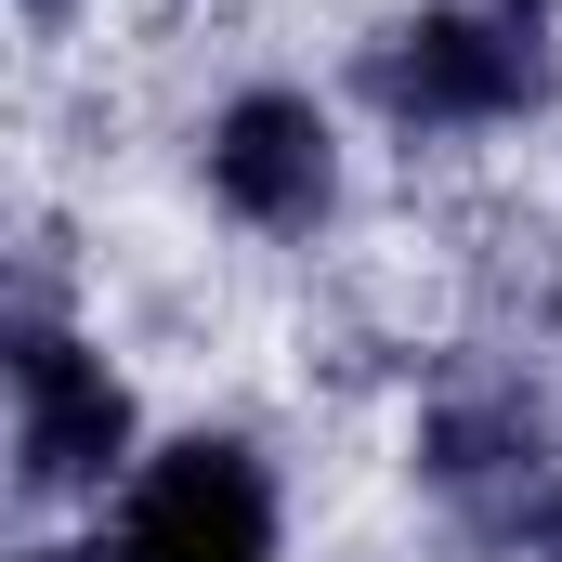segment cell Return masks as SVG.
Here are the masks:
<instances>
[{
    "label": "cell",
    "instance_id": "6da1fadb",
    "mask_svg": "<svg viewBox=\"0 0 562 562\" xmlns=\"http://www.w3.org/2000/svg\"><path fill=\"white\" fill-rule=\"evenodd\" d=\"M537 79H550L537 40L524 26H484V13H406V26L367 40V92L406 132H497V119L537 105Z\"/></svg>",
    "mask_w": 562,
    "mask_h": 562
},
{
    "label": "cell",
    "instance_id": "7a4b0ae2",
    "mask_svg": "<svg viewBox=\"0 0 562 562\" xmlns=\"http://www.w3.org/2000/svg\"><path fill=\"white\" fill-rule=\"evenodd\" d=\"M276 550V497L249 445H170L119 510V562H262Z\"/></svg>",
    "mask_w": 562,
    "mask_h": 562
},
{
    "label": "cell",
    "instance_id": "3957f363",
    "mask_svg": "<svg viewBox=\"0 0 562 562\" xmlns=\"http://www.w3.org/2000/svg\"><path fill=\"white\" fill-rule=\"evenodd\" d=\"M210 196L262 236H314L327 196H340V157H327V119L301 92H236L210 119Z\"/></svg>",
    "mask_w": 562,
    "mask_h": 562
},
{
    "label": "cell",
    "instance_id": "277c9868",
    "mask_svg": "<svg viewBox=\"0 0 562 562\" xmlns=\"http://www.w3.org/2000/svg\"><path fill=\"white\" fill-rule=\"evenodd\" d=\"M13 393H26L13 458H26V484H40V497H79V484H105V471H119V445H132V393H119L79 340L13 327Z\"/></svg>",
    "mask_w": 562,
    "mask_h": 562
},
{
    "label": "cell",
    "instance_id": "5b68a950",
    "mask_svg": "<svg viewBox=\"0 0 562 562\" xmlns=\"http://www.w3.org/2000/svg\"><path fill=\"white\" fill-rule=\"evenodd\" d=\"M510 537H524V550H537V562H562V484H550V497H537V510H524V524H510Z\"/></svg>",
    "mask_w": 562,
    "mask_h": 562
},
{
    "label": "cell",
    "instance_id": "8992f818",
    "mask_svg": "<svg viewBox=\"0 0 562 562\" xmlns=\"http://www.w3.org/2000/svg\"><path fill=\"white\" fill-rule=\"evenodd\" d=\"M40 562H79V550H40Z\"/></svg>",
    "mask_w": 562,
    "mask_h": 562
},
{
    "label": "cell",
    "instance_id": "52a82bcc",
    "mask_svg": "<svg viewBox=\"0 0 562 562\" xmlns=\"http://www.w3.org/2000/svg\"><path fill=\"white\" fill-rule=\"evenodd\" d=\"M524 13H550V0H524Z\"/></svg>",
    "mask_w": 562,
    "mask_h": 562
}]
</instances>
